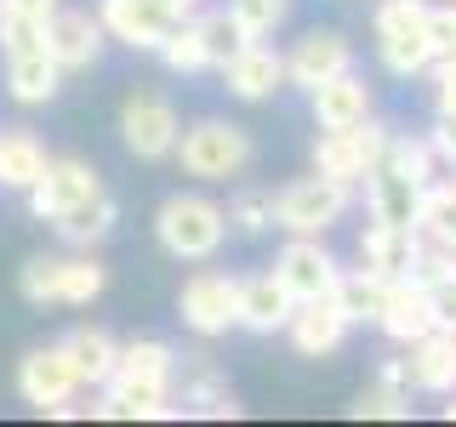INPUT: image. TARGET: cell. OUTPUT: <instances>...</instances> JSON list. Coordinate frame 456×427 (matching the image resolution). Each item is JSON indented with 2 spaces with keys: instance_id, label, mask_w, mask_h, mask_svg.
<instances>
[{
  "instance_id": "cell-10",
  "label": "cell",
  "mask_w": 456,
  "mask_h": 427,
  "mask_svg": "<svg viewBox=\"0 0 456 427\" xmlns=\"http://www.w3.org/2000/svg\"><path fill=\"white\" fill-rule=\"evenodd\" d=\"M274 274L297 302H320V296H331L342 262L325 246V234H285V246L274 251Z\"/></svg>"
},
{
  "instance_id": "cell-5",
  "label": "cell",
  "mask_w": 456,
  "mask_h": 427,
  "mask_svg": "<svg viewBox=\"0 0 456 427\" xmlns=\"http://www.w3.org/2000/svg\"><path fill=\"white\" fill-rule=\"evenodd\" d=\"M348 211H354V189L325 177V171L291 177L285 189H274V228L280 234H331Z\"/></svg>"
},
{
  "instance_id": "cell-27",
  "label": "cell",
  "mask_w": 456,
  "mask_h": 427,
  "mask_svg": "<svg viewBox=\"0 0 456 427\" xmlns=\"http://www.w3.org/2000/svg\"><path fill=\"white\" fill-rule=\"evenodd\" d=\"M46 142H40L28 125H12V132H0V189H18L28 194L35 189V177L46 171Z\"/></svg>"
},
{
  "instance_id": "cell-29",
  "label": "cell",
  "mask_w": 456,
  "mask_h": 427,
  "mask_svg": "<svg viewBox=\"0 0 456 427\" xmlns=\"http://www.w3.org/2000/svg\"><path fill=\"white\" fill-rule=\"evenodd\" d=\"M382 291H388V279L370 274V268H342L337 285H331V302L348 325H377V308H382Z\"/></svg>"
},
{
  "instance_id": "cell-17",
  "label": "cell",
  "mask_w": 456,
  "mask_h": 427,
  "mask_svg": "<svg viewBox=\"0 0 456 427\" xmlns=\"http://www.w3.org/2000/svg\"><path fill=\"white\" fill-rule=\"evenodd\" d=\"M377 331L394 342V348H405V342H417L434 331V313H428V285L422 274L411 279H388V291H382V308H377Z\"/></svg>"
},
{
  "instance_id": "cell-34",
  "label": "cell",
  "mask_w": 456,
  "mask_h": 427,
  "mask_svg": "<svg viewBox=\"0 0 456 427\" xmlns=\"http://www.w3.org/2000/svg\"><path fill=\"white\" fill-rule=\"evenodd\" d=\"M228 18L240 23L246 40H268V35L285 28V18H291V0H228Z\"/></svg>"
},
{
  "instance_id": "cell-1",
  "label": "cell",
  "mask_w": 456,
  "mask_h": 427,
  "mask_svg": "<svg viewBox=\"0 0 456 427\" xmlns=\"http://www.w3.org/2000/svg\"><path fill=\"white\" fill-rule=\"evenodd\" d=\"M171 160L183 165V177L194 182H234L246 177L251 160H256V142L240 120H223V114H200V120L183 125L177 137V154Z\"/></svg>"
},
{
  "instance_id": "cell-21",
  "label": "cell",
  "mask_w": 456,
  "mask_h": 427,
  "mask_svg": "<svg viewBox=\"0 0 456 427\" xmlns=\"http://www.w3.org/2000/svg\"><path fill=\"white\" fill-rule=\"evenodd\" d=\"M308 114H314L320 132H337V125H360L365 114H377V103H370L365 75H354V68H348V75L314 85V92H308Z\"/></svg>"
},
{
  "instance_id": "cell-39",
  "label": "cell",
  "mask_w": 456,
  "mask_h": 427,
  "mask_svg": "<svg viewBox=\"0 0 456 427\" xmlns=\"http://www.w3.org/2000/svg\"><path fill=\"white\" fill-rule=\"evenodd\" d=\"M428 46H434V63L439 57H456V0L428 6Z\"/></svg>"
},
{
  "instance_id": "cell-4",
  "label": "cell",
  "mask_w": 456,
  "mask_h": 427,
  "mask_svg": "<svg viewBox=\"0 0 456 427\" xmlns=\"http://www.w3.org/2000/svg\"><path fill=\"white\" fill-rule=\"evenodd\" d=\"M428 6L434 0H377L370 6V40H377V63L394 80H417L434 68L428 46Z\"/></svg>"
},
{
  "instance_id": "cell-32",
  "label": "cell",
  "mask_w": 456,
  "mask_h": 427,
  "mask_svg": "<svg viewBox=\"0 0 456 427\" xmlns=\"http://www.w3.org/2000/svg\"><path fill=\"white\" fill-rule=\"evenodd\" d=\"M154 57H160L171 75H206V68H211V52H206V35H200V18H194V12L171 28L166 46L154 52Z\"/></svg>"
},
{
  "instance_id": "cell-35",
  "label": "cell",
  "mask_w": 456,
  "mask_h": 427,
  "mask_svg": "<svg viewBox=\"0 0 456 427\" xmlns=\"http://www.w3.org/2000/svg\"><path fill=\"white\" fill-rule=\"evenodd\" d=\"M228 228L234 234H268L274 228V194L268 189H234L228 194Z\"/></svg>"
},
{
  "instance_id": "cell-11",
  "label": "cell",
  "mask_w": 456,
  "mask_h": 427,
  "mask_svg": "<svg viewBox=\"0 0 456 427\" xmlns=\"http://www.w3.org/2000/svg\"><path fill=\"white\" fill-rule=\"evenodd\" d=\"M354 68V40L342 35V28H308V35L291 40V52H285V85H297V92H314V85L337 80Z\"/></svg>"
},
{
  "instance_id": "cell-2",
  "label": "cell",
  "mask_w": 456,
  "mask_h": 427,
  "mask_svg": "<svg viewBox=\"0 0 456 427\" xmlns=\"http://www.w3.org/2000/svg\"><path fill=\"white\" fill-rule=\"evenodd\" d=\"M154 239L171 262H211L228 246V205L211 194H171L154 211Z\"/></svg>"
},
{
  "instance_id": "cell-25",
  "label": "cell",
  "mask_w": 456,
  "mask_h": 427,
  "mask_svg": "<svg viewBox=\"0 0 456 427\" xmlns=\"http://www.w3.org/2000/svg\"><path fill=\"white\" fill-rule=\"evenodd\" d=\"M365 189V211L377 222H394V228H417V217H422V182H411V177H399V171H388V165H377L370 177L360 182Z\"/></svg>"
},
{
  "instance_id": "cell-13",
  "label": "cell",
  "mask_w": 456,
  "mask_h": 427,
  "mask_svg": "<svg viewBox=\"0 0 456 427\" xmlns=\"http://www.w3.org/2000/svg\"><path fill=\"white\" fill-rule=\"evenodd\" d=\"M97 189H103V177H97L92 160H80V154H52L46 171L35 177V189H28V211H35L40 222H52L57 211L80 205V199L97 194Z\"/></svg>"
},
{
  "instance_id": "cell-15",
  "label": "cell",
  "mask_w": 456,
  "mask_h": 427,
  "mask_svg": "<svg viewBox=\"0 0 456 427\" xmlns=\"http://www.w3.org/2000/svg\"><path fill=\"white\" fill-rule=\"evenodd\" d=\"M217 75H223L228 97H240V103H268V97L285 92V52L263 46V40H246L234 57L217 63Z\"/></svg>"
},
{
  "instance_id": "cell-22",
  "label": "cell",
  "mask_w": 456,
  "mask_h": 427,
  "mask_svg": "<svg viewBox=\"0 0 456 427\" xmlns=\"http://www.w3.org/2000/svg\"><path fill=\"white\" fill-rule=\"evenodd\" d=\"M405 388L411 393H434V399H445L456 388V342L451 336L428 331L417 342H405Z\"/></svg>"
},
{
  "instance_id": "cell-45",
  "label": "cell",
  "mask_w": 456,
  "mask_h": 427,
  "mask_svg": "<svg viewBox=\"0 0 456 427\" xmlns=\"http://www.w3.org/2000/svg\"><path fill=\"white\" fill-rule=\"evenodd\" d=\"M189 6H200V0H189Z\"/></svg>"
},
{
  "instance_id": "cell-47",
  "label": "cell",
  "mask_w": 456,
  "mask_h": 427,
  "mask_svg": "<svg viewBox=\"0 0 456 427\" xmlns=\"http://www.w3.org/2000/svg\"><path fill=\"white\" fill-rule=\"evenodd\" d=\"M451 342H456V336H451Z\"/></svg>"
},
{
  "instance_id": "cell-44",
  "label": "cell",
  "mask_w": 456,
  "mask_h": 427,
  "mask_svg": "<svg viewBox=\"0 0 456 427\" xmlns=\"http://www.w3.org/2000/svg\"><path fill=\"white\" fill-rule=\"evenodd\" d=\"M451 268H456V251H451Z\"/></svg>"
},
{
  "instance_id": "cell-3",
  "label": "cell",
  "mask_w": 456,
  "mask_h": 427,
  "mask_svg": "<svg viewBox=\"0 0 456 427\" xmlns=\"http://www.w3.org/2000/svg\"><path fill=\"white\" fill-rule=\"evenodd\" d=\"M109 285V268L92 251H63V256H28L18 268V296L28 308H86Z\"/></svg>"
},
{
  "instance_id": "cell-20",
  "label": "cell",
  "mask_w": 456,
  "mask_h": 427,
  "mask_svg": "<svg viewBox=\"0 0 456 427\" xmlns=\"http://www.w3.org/2000/svg\"><path fill=\"white\" fill-rule=\"evenodd\" d=\"M354 325L337 313L331 296H320V302H297L291 325H285V336H291V348L303 353V359H331V353L348 342Z\"/></svg>"
},
{
  "instance_id": "cell-37",
  "label": "cell",
  "mask_w": 456,
  "mask_h": 427,
  "mask_svg": "<svg viewBox=\"0 0 456 427\" xmlns=\"http://www.w3.org/2000/svg\"><path fill=\"white\" fill-rule=\"evenodd\" d=\"M422 285H428V313H434V331L439 336H456V268H428Z\"/></svg>"
},
{
  "instance_id": "cell-28",
  "label": "cell",
  "mask_w": 456,
  "mask_h": 427,
  "mask_svg": "<svg viewBox=\"0 0 456 427\" xmlns=\"http://www.w3.org/2000/svg\"><path fill=\"white\" fill-rule=\"evenodd\" d=\"M63 348H69V359H75V370H80V388H103V382L114 376V365H120V342H114L103 325L69 331Z\"/></svg>"
},
{
  "instance_id": "cell-6",
  "label": "cell",
  "mask_w": 456,
  "mask_h": 427,
  "mask_svg": "<svg viewBox=\"0 0 456 427\" xmlns=\"http://www.w3.org/2000/svg\"><path fill=\"white\" fill-rule=\"evenodd\" d=\"M388 125L377 120V114H365L360 125H337V132H320L308 149L314 171H325V177L348 182V189H360V182L370 177V171L382 165V154H388Z\"/></svg>"
},
{
  "instance_id": "cell-12",
  "label": "cell",
  "mask_w": 456,
  "mask_h": 427,
  "mask_svg": "<svg viewBox=\"0 0 456 427\" xmlns=\"http://www.w3.org/2000/svg\"><path fill=\"white\" fill-rule=\"evenodd\" d=\"M18 393H23L28 410H40V416H52L57 405H69V399L80 393V370H75V359H69L63 342H46V348L23 353V365H18Z\"/></svg>"
},
{
  "instance_id": "cell-23",
  "label": "cell",
  "mask_w": 456,
  "mask_h": 427,
  "mask_svg": "<svg viewBox=\"0 0 456 427\" xmlns=\"http://www.w3.org/2000/svg\"><path fill=\"white\" fill-rule=\"evenodd\" d=\"M6 92L12 103L23 109H40L63 92V63L46 52V46H28V52H6Z\"/></svg>"
},
{
  "instance_id": "cell-9",
  "label": "cell",
  "mask_w": 456,
  "mask_h": 427,
  "mask_svg": "<svg viewBox=\"0 0 456 427\" xmlns=\"http://www.w3.org/2000/svg\"><path fill=\"white\" fill-rule=\"evenodd\" d=\"M183 137V114L171 109V97L160 92H132L120 103V142L137 154V160H171Z\"/></svg>"
},
{
  "instance_id": "cell-16",
  "label": "cell",
  "mask_w": 456,
  "mask_h": 427,
  "mask_svg": "<svg viewBox=\"0 0 456 427\" xmlns=\"http://www.w3.org/2000/svg\"><path fill=\"white\" fill-rule=\"evenodd\" d=\"M109 46V28L97 12L86 6H57V18L46 28V52L63 63V75H80V68H97V57Z\"/></svg>"
},
{
  "instance_id": "cell-40",
  "label": "cell",
  "mask_w": 456,
  "mask_h": 427,
  "mask_svg": "<svg viewBox=\"0 0 456 427\" xmlns=\"http://www.w3.org/2000/svg\"><path fill=\"white\" fill-rule=\"evenodd\" d=\"M428 75H434V114H456V57H439Z\"/></svg>"
},
{
  "instance_id": "cell-14",
  "label": "cell",
  "mask_w": 456,
  "mask_h": 427,
  "mask_svg": "<svg viewBox=\"0 0 456 427\" xmlns=\"http://www.w3.org/2000/svg\"><path fill=\"white\" fill-rule=\"evenodd\" d=\"M360 262L382 279H411L428 268V239H422V228H394V222L370 217L360 234Z\"/></svg>"
},
{
  "instance_id": "cell-31",
  "label": "cell",
  "mask_w": 456,
  "mask_h": 427,
  "mask_svg": "<svg viewBox=\"0 0 456 427\" xmlns=\"http://www.w3.org/2000/svg\"><path fill=\"white\" fill-rule=\"evenodd\" d=\"M417 228H422V239H428L434 251H456V177H451V182H439V177L428 182Z\"/></svg>"
},
{
  "instance_id": "cell-33",
  "label": "cell",
  "mask_w": 456,
  "mask_h": 427,
  "mask_svg": "<svg viewBox=\"0 0 456 427\" xmlns=\"http://www.w3.org/2000/svg\"><path fill=\"white\" fill-rule=\"evenodd\" d=\"M382 165L428 189V182H434V171H439V154H434V142H428V132H422V137L394 132V137H388V154H382Z\"/></svg>"
},
{
  "instance_id": "cell-24",
  "label": "cell",
  "mask_w": 456,
  "mask_h": 427,
  "mask_svg": "<svg viewBox=\"0 0 456 427\" xmlns=\"http://www.w3.org/2000/svg\"><path fill=\"white\" fill-rule=\"evenodd\" d=\"M114 222H120V205H114L109 189H97V194H86L80 205L57 211V217H52V234L63 239L69 251H92V246H103V239L114 234Z\"/></svg>"
},
{
  "instance_id": "cell-46",
  "label": "cell",
  "mask_w": 456,
  "mask_h": 427,
  "mask_svg": "<svg viewBox=\"0 0 456 427\" xmlns=\"http://www.w3.org/2000/svg\"><path fill=\"white\" fill-rule=\"evenodd\" d=\"M451 177H456V165H451Z\"/></svg>"
},
{
  "instance_id": "cell-19",
  "label": "cell",
  "mask_w": 456,
  "mask_h": 427,
  "mask_svg": "<svg viewBox=\"0 0 456 427\" xmlns=\"http://www.w3.org/2000/svg\"><path fill=\"white\" fill-rule=\"evenodd\" d=\"M189 359V370H183V416H206V422H240L246 416V405L234 399V388L211 370L206 353H183Z\"/></svg>"
},
{
  "instance_id": "cell-41",
  "label": "cell",
  "mask_w": 456,
  "mask_h": 427,
  "mask_svg": "<svg viewBox=\"0 0 456 427\" xmlns=\"http://www.w3.org/2000/svg\"><path fill=\"white\" fill-rule=\"evenodd\" d=\"M428 142H434L439 165H456V114H434V125H428Z\"/></svg>"
},
{
  "instance_id": "cell-18",
  "label": "cell",
  "mask_w": 456,
  "mask_h": 427,
  "mask_svg": "<svg viewBox=\"0 0 456 427\" xmlns=\"http://www.w3.org/2000/svg\"><path fill=\"white\" fill-rule=\"evenodd\" d=\"M291 313H297V296L280 285L274 268H268V274L240 279V331H251V336H280L285 325H291Z\"/></svg>"
},
{
  "instance_id": "cell-42",
  "label": "cell",
  "mask_w": 456,
  "mask_h": 427,
  "mask_svg": "<svg viewBox=\"0 0 456 427\" xmlns=\"http://www.w3.org/2000/svg\"><path fill=\"white\" fill-rule=\"evenodd\" d=\"M377 382H399V388H405V359H382Z\"/></svg>"
},
{
  "instance_id": "cell-8",
  "label": "cell",
  "mask_w": 456,
  "mask_h": 427,
  "mask_svg": "<svg viewBox=\"0 0 456 427\" xmlns=\"http://www.w3.org/2000/svg\"><path fill=\"white\" fill-rule=\"evenodd\" d=\"M177 319L189 325L200 342L228 336L240 325V279L223 274V268H200V274H189L183 291H177Z\"/></svg>"
},
{
  "instance_id": "cell-43",
  "label": "cell",
  "mask_w": 456,
  "mask_h": 427,
  "mask_svg": "<svg viewBox=\"0 0 456 427\" xmlns=\"http://www.w3.org/2000/svg\"><path fill=\"white\" fill-rule=\"evenodd\" d=\"M445 399H451V405H445V422H456V388H451Z\"/></svg>"
},
{
  "instance_id": "cell-36",
  "label": "cell",
  "mask_w": 456,
  "mask_h": 427,
  "mask_svg": "<svg viewBox=\"0 0 456 427\" xmlns=\"http://www.w3.org/2000/svg\"><path fill=\"white\" fill-rule=\"evenodd\" d=\"M348 416H360V422H405L411 416V388H399V382H377V388H365L348 405Z\"/></svg>"
},
{
  "instance_id": "cell-7",
  "label": "cell",
  "mask_w": 456,
  "mask_h": 427,
  "mask_svg": "<svg viewBox=\"0 0 456 427\" xmlns=\"http://www.w3.org/2000/svg\"><path fill=\"white\" fill-rule=\"evenodd\" d=\"M189 12H200V6H189V0H97V18H103L114 46L149 52V57L166 46V35L189 18Z\"/></svg>"
},
{
  "instance_id": "cell-26",
  "label": "cell",
  "mask_w": 456,
  "mask_h": 427,
  "mask_svg": "<svg viewBox=\"0 0 456 427\" xmlns=\"http://www.w3.org/2000/svg\"><path fill=\"white\" fill-rule=\"evenodd\" d=\"M63 0H0V52L46 46V28Z\"/></svg>"
},
{
  "instance_id": "cell-38",
  "label": "cell",
  "mask_w": 456,
  "mask_h": 427,
  "mask_svg": "<svg viewBox=\"0 0 456 427\" xmlns=\"http://www.w3.org/2000/svg\"><path fill=\"white\" fill-rule=\"evenodd\" d=\"M200 18V35H206V52H211V68L223 63V57H234L240 46H246V35H240V23L228 18V6H217V12H194Z\"/></svg>"
},
{
  "instance_id": "cell-30",
  "label": "cell",
  "mask_w": 456,
  "mask_h": 427,
  "mask_svg": "<svg viewBox=\"0 0 456 427\" xmlns=\"http://www.w3.org/2000/svg\"><path fill=\"white\" fill-rule=\"evenodd\" d=\"M114 376H132V382H160L171 388L177 382V348L160 336H137V342H120V365Z\"/></svg>"
}]
</instances>
